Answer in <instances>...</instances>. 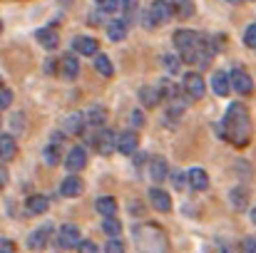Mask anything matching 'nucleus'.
I'll return each mask as SVG.
<instances>
[{"label": "nucleus", "instance_id": "1", "mask_svg": "<svg viewBox=\"0 0 256 253\" xmlns=\"http://www.w3.org/2000/svg\"><path fill=\"white\" fill-rule=\"evenodd\" d=\"M222 124H224L222 137L226 142H232L234 147H246L249 144V139H252V119H249V112H246V107L242 102L229 104Z\"/></svg>", "mask_w": 256, "mask_h": 253}, {"label": "nucleus", "instance_id": "2", "mask_svg": "<svg viewBox=\"0 0 256 253\" xmlns=\"http://www.w3.org/2000/svg\"><path fill=\"white\" fill-rule=\"evenodd\" d=\"M80 244H82V236H80L78 226H72V224H65V226L60 229L58 246H60V249H80Z\"/></svg>", "mask_w": 256, "mask_h": 253}, {"label": "nucleus", "instance_id": "3", "mask_svg": "<svg viewBox=\"0 0 256 253\" xmlns=\"http://www.w3.org/2000/svg\"><path fill=\"white\" fill-rule=\"evenodd\" d=\"M147 12H150V17H152V22H154V27H157V25H164L172 15H174V7H172V2H167V0H154Z\"/></svg>", "mask_w": 256, "mask_h": 253}, {"label": "nucleus", "instance_id": "4", "mask_svg": "<svg viewBox=\"0 0 256 253\" xmlns=\"http://www.w3.org/2000/svg\"><path fill=\"white\" fill-rule=\"evenodd\" d=\"M229 77H232V89H236L239 94H252L254 92V80H252V75L246 70L236 67V70H232Z\"/></svg>", "mask_w": 256, "mask_h": 253}, {"label": "nucleus", "instance_id": "5", "mask_svg": "<svg viewBox=\"0 0 256 253\" xmlns=\"http://www.w3.org/2000/svg\"><path fill=\"white\" fill-rule=\"evenodd\" d=\"M182 89L189 94V99H202L204 97V80H202V75H196V72L184 75Z\"/></svg>", "mask_w": 256, "mask_h": 253}, {"label": "nucleus", "instance_id": "6", "mask_svg": "<svg viewBox=\"0 0 256 253\" xmlns=\"http://www.w3.org/2000/svg\"><path fill=\"white\" fill-rule=\"evenodd\" d=\"M137 144H140V137H137L134 129H127V132H122V134L117 137V152L124 154V157L134 154V152H137Z\"/></svg>", "mask_w": 256, "mask_h": 253}, {"label": "nucleus", "instance_id": "7", "mask_svg": "<svg viewBox=\"0 0 256 253\" xmlns=\"http://www.w3.org/2000/svg\"><path fill=\"white\" fill-rule=\"evenodd\" d=\"M72 50H75L78 55L92 57V55H97L100 45H97V40H94V37H90V35H78V37L72 40Z\"/></svg>", "mask_w": 256, "mask_h": 253}, {"label": "nucleus", "instance_id": "8", "mask_svg": "<svg viewBox=\"0 0 256 253\" xmlns=\"http://www.w3.org/2000/svg\"><path fill=\"white\" fill-rule=\"evenodd\" d=\"M85 114H70V117H65V122H62V132L68 134V137H78V134H82L85 132Z\"/></svg>", "mask_w": 256, "mask_h": 253}, {"label": "nucleus", "instance_id": "9", "mask_svg": "<svg viewBox=\"0 0 256 253\" xmlns=\"http://www.w3.org/2000/svg\"><path fill=\"white\" fill-rule=\"evenodd\" d=\"M50 234H52V226H50V224L40 226L35 234H30V239H28V246H30L32 251H42V249L48 246V239H50Z\"/></svg>", "mask_w": 256, "mask_h": 253}, {"label": "nucleus", "instance_id": "10", "mask_svg": "<svg viewBox=\"0 0 256 253\" xmlns=\"http://www.w3.org/2000/svg\"><path fill=\"white\" fill-rule=\"evenodd\" d=\"M212 89H214V94L216 97H226L229 94V89H232V77L226 75V72H222V70H216L214 75H212Z\"/></svg>", "mask_w": 256, "mask_h": 253}, {"label": "nucleus", "instance_id": "11", "mask_svg": "<svg viewBox=\"0 0 256 253\" xmlns=\"http://www.w3.org/2000/svg\"><path fill=\"white\" fill-rule=\"evenodd\" d=\"M97 149H100V154H112V152H117V137L110 132V129H102L100 134H97Z\"/></svg>", "mask_w": 256, "mask_h": 253}, {"label": "nucleus", "instance_id": "12", "mask_svg": "<svg viewBox=\"0 0 256 253\" xmlns=\"http://www.w3.org/2000/svg\"><path fill=\"white\" fill-rule=\"evenodd\" d=\"M35 35H38V42H40L45 50H55V47L60 45V35H58L55 27H40Z\"/></svg>", "mask_w": 256, "mask_h": 253}, {"label": "nucleus", "instance_id": "13", "mask_svg": "<svg viewBox=\"0 0 256 253\" xmlns=\"http://www.w3.org/2000/svg\"><path fill=\"white\" fill-rule=\"evenodd\" d=\"M85 164H87V152L82 147H72L68 159H65V167L70 171H80V169H85Z\"/></svg>", "mask_w": 256, "mask_h": 253}, {"label": "nucleus", "instance_id": "14", "mask_svg": "<svg viewBox=\"0 0 256 253\" xmlns=\"http://www.w3.org/2000/svg\"><path fill=\"white\" fill-rule=\"evenodd\" d=\"M15 154H18L15 137L12 134H0V159L2 162H10V159H15Z\"/></svg>", "mask_w": 256, "mask_h": 253}, {"label": "nucleus", "instance_id": "15", "mask_svg": "<svg viewBox=\"0 0 256 253\" xmlns=\"http://www.w3.org/2000/svg\"><path fill=\"white\" fill-rule=\"evenodd\" d=\"M186 181H189V186H192V189H196V191H204V189L209 186V176H206V171H204V169H199V167L189 169Z\"/></svg>", "mask_w": 256, "mask_h": 253}, {"label": "nucleus", "instance_id": "16", "mask_svg": "<svg viewBox=\"0 0 256 253\" xmlns=\"http://www.w3.org/2000/svg\"><path fill=\"white\" fill-rule=\"evenodd\" d=\"M150 204H152L157 211H164V214L172 209L170 194H167V191H162V189H152V191H150Z\"/></svg>", "mask_w": 256, "mask_h": 253}, {"label": "nucleus", "instance_id": "17", "mask_svg": "<svg viewBox=\"0 0 256 253\" xmlns=\"http://www.w3.org/2000/svg\"><path fill=\"white\" fill-rule=\"evenodd\" d=\"M48 199L42 196V194H32L28 201H25V211L28 214H32V216H40V214H45L48 211Z\"/></svg>", "mask_w": 256, "mask_h": 253}, {"label": "nucleus", "instance_id": "18", "mask_svg": "<svg viewBox=\"0 0 256 253\" xmlns=\"http://www.w3.org/2000/svg\"><path fill=\"white\" fill-rule=\"evenodd\" d=\"M60 72H62V77H65V80H75V77H78V72H80L78 57H75V55H65V57L60 60Z\"/></svg>", "mask_w": 256, "mask_h": 253}, {"label": "nucleus", "instance_id": "19", "mask_svg": "<svg viewBox=\"0 0 256 253\" xmlns=\"http://www.w3.org/2000/svg\"><path fill=\"white\" fill-rule=\"evenodd\" d=\"M60 134H55L52 137V142L45 147V152H42V157H45V164H50V167H55V164H60Z\"/></svg>", "mask_w": 256, "mask_h": 253}, {"label": "nucleus", "instance_id": "20", "mask_svg": "<svg viewBox=\"0 0 256 253\" xmlns=\"http://www.w3.org/2000/svg\"><path fill=\"white\" fill-rule=\"evenodd\" d=\"M104 119H107V114H104V109H102V107H97V104L87 107L85 122L90 124V127H104Z\"/></svg>", "mask_w": 256, "mask_h": 253}, {"label": "nucleus", "instance_id": "21", "mask_svg": "<svg viewBox=\"0 0 256 253\" xmlns=\"http://www.w3.org/2000/svg\"><path fill=\"white\" fill-rule=\"evenodd\" d=\"M107 37H110L112 42L124 40V37H127V25H124L122 20H110V22H107Z\"/></svg>", "mask_w": 256, "mask_h": 253}, {"label": "nucleus", "instance_id": "22", "mask_svg": "<svg viewBox=\"0 0 256 253\" xmlns=\"http://www.w3.org/2000/svg\"><path fill=\"white\" fill-rule=\"evenodd\" d=\"M140 99H142L144 107H157L160 99H162V89H157V87H142L140 89Z\"/></svg>", "mask_w": 256, "mask_h": 253}, {"label": "nucleus", "instance_id": "23", "mask_svg": "<svg viewBox=\"0 0 256 253\" xmlns=\"http://www.w3.org/2000/svg\"><path fill=\"white\" fill-rule=\"evenodd\" d=\"M80 191H82V181L78 176L62 179V184H60V194L62 196H80Z\"/></svg>", "mask_w": 256, "mask_h": 253}, {"label": "nucleus", "instance_id": "24", "mask_svg": "<svg viewBox=\"0 0 256 253\" xmlns=\"http://www.w3.org/2000/svg\"><path fill=\"white\" fill-rule=\"evenodd\" d=\"M94 209H97L104 219H110V216L117 214V201H114L112 196H100V199L94 201Z\"/></svg>", "mask_w": 256, "mask_h": 253}, {"label": "nucleus", "instance_id": "25", "mask_svg": "<svg viewBox=\"0 0 256 253\" xmlns=\"http://www.w3.org/2000/svg\"><path fill=\"white\" fill-rule=\"evenodd\" d=\"M229 201H232V206H234V209H244V206L249 204V191H246L244 186H236V189H232Z\"/></svg>", "mask_w": 256, "mask_h": 253}, {"label": "nucleus", "instance_id": "26", "mask_svg": "<svg viewBox=\"0 0 256 253\" xmlns=\"http://www.w3.org/2000/svg\"><path fill=\"white\" fill-rule=\"evenodd\" d=\"M94 70H97L102 77H112V75H114V67H112V62H110L107 55H94Z\"/></svg>", "mask_w": 256, "mask_h": 253}, {"label": "nucleus", "instance_id": "27", "mask_svg": "<svg viewBox=\"0 0 256 253\" xmlns=\"http://www.w3.org/2000/svg\"><path fill=\"white\" fill-rule=\"evenodd\" d=\"M174 15L179 17H192L194 15V0H172Z\"/></svg>", "mask_w": 256, "mask_h": 253}, {"label": "nucleus", "instance_id": "28", "mask_svg": "<svg viewBox=\"0 0 256 253\" xmlns=\"http://www.w3.org/2000/svg\"><path fill=\"white\" fill-rule=\"evenodd\" d=\"M152 179L160 184V181H164L167 179V174H170V169H167V162L164 159H152Z\"/></svg>", "mask_w": 256, "mask_h": 253}, {"label": "nucleus", "instance_id": "29", "mask_svg": "<svg viewBox=\"0 0 256 253\" xmlns=\"http://www.w3.org/2000/svg\"><path fill=\"white\" fill-rule=\"evenodd\" d=\"M102 231H104L107 236H112V239H114V236H120V234H122V224H120L114 216H110V219H104V221H102Z\"/></svg>", "mask_w": 256, "mask_h": 253}, {"label": "nucleus", "instance_id": "30", "mask_svg": "<svg viewBox=\"0 0 256 253\" xmlns=\"http://www.w3.org/2000/svg\"><path fill=\"white\" fill-rule=\"evenodd\" d=\"M162 65H164V70H167L170 75H176V72H179L182 60H179L176 55H164V57H162Z\"/></svg>", "mask_w": 256, "mask_h": 253}, {"label": "nucleus", "instance_id": "31", "mask_svg": "<svg viewBox=\"0 0 256 253\" xmlns=\"http://www.w3.org/2000/svg\"><path fill=\"white\" fill-rule=\"evenodd\" d=\"M244 45L256 50V22H252V25L244 30Z\"/></svg>", "mask_w": 256, "mask_h": 253}, {"label": "nucleus", "instance_id": "32", "mask_svg": "<svg viewBox=\"0 0 256 253\" xmlns=\"http://www.w3.org/2000/svg\"><path fill=\"white\" fill-rule=\"evenodd\" d=\"M94 2H97V7L102 12H114L120 7V0H94Z\"/></svg>", "mask_w": 256, "mask_h": 253}, {"label": "nucleus", "instance_id": "33", "mask_svg": "<svg viewBox=\"0 0 256 253\" xmlns=\"http://www.w3.org/2000/svg\"><path fill=\"white\" fill-rule=\"evenodd\" d=\"M10 104H12V92L5 89V87H0V109H5Z\"/></svg>", "mask_w": 256, "mask_h": 253}, {"label": "nucleus", "instance_id": "34", "mask_svg": "<svg viewBox=\"0 0 256 253\" xmlns=\"http://www.w3.org/2000/svg\"><path fill=\"white\" fill-rule=\"evenodd\" d=\"M104 253H124V244H120V241H110L107 246H104Z\"/></svg>", "mask_w": 256, "mask_h": 253}, {"label": "nucleus", "instance_id": "35", "mask_svg": "<svg viewBox=\"0 0 256 253\" xmlns=\"http://www.w3.org/2000/svg\"><path fill=\"white\" fill-rule=\"evenodd\" d=\"M137 5H140V0H120V7H122L124 12H134Z\"/></svg>", "mask_w": 256, "mask_h": 253}, {"label": "nucleus", "instance_id": "36", "mask_svg": "<svg viewBox=\"0 0 256 253\" xmlns=\"http://www.w3.org/2000/svg\"><path fill=\"white\" fill-rule=\"evenodd\" d=\"M242 251L244 253H256V239H244V241H242Z\"/></svg>", "mask_w": 256, "mask_h": 253}, {"label": "nucleus", "instance_id": "37", "mask_svg": "<svg viewBox=\"0 0 256 253\" xmlns=\"http://www.w3.org/2000/svg\"><path fill=\"white\" fill-rule=\"evenodd\" d=\"M0 253H15V244L10 239H0Z\"/></svg>", "mask_w": 256, "mask_h": 253}, {"label": "nucleus", "instance_id": "38", "mask_svg": "<svg viewBox=\"0 0 256 253\" xmlns=\"http://www.w3.org/2000/svg\"><path fill=\"white\" fill-rule=\"evenodd\" d=\"M78 253H97V244H92V241H82L80 244V249Z\"/></svg>", "mask_w": 256, "mask_h": 253}, {"label": "nucleus", "instance_id": "39", "mask_svg": "<svg viewBox=\"0 0 256 253\" xmlns=\"http://www.w3.org/2000/svg\"><path fill=\"white\" fill-rule=\"evenodd\" d=\"M132 124H134V127H144V117H142V112H132Z\"/></svg>", "mask_w": 256, "mask_h": 253}, {"label": "nucleus", "instance_id": "40", "mask_svg": "<svg viewBox=\"0 0 256 253\" xmlns=\"http://www.w3.org/2000/svg\"><path fill=\"white\" fill-rule=\"evenodd\" d=\"M55 65H58L55 60H48V62H45V72H48V75H52V72H55Z\"/></svg>", "mask_w": 256, "mask_h": 253}, {"label": "nucleus", "instance_id": "41", "mask_svg": "<svg viewBox=\"0 0 256 253\" xmlns=\"http://www.w3.org/2000/svg\"><path fill=\"white\" fill-rule=\"evenodd\" d=\"M5 181H8V171H5V167H0V189H2Z\"/></svg>", "mask_w": 256, "mask_h": 253}, {"label": "nucleus", "instance_id": "42", "mask_svg": "<svg viewBox=\"0 0 256 253\" xmlns=\"http://www.w3.org/2000/svg\"><path fill=\"white\" fill-rule=\"evenodd\" d=\"M182 181H184V179H182V174H174V186H176V189H182V186H184Z\"/></svg>", "mask_w": 256, "mask_h": 253}, {"label": "nucleus", "instance_id": "43", "mask_svg": "<svg viewBox=\"0 0 256 253\" xmlns=\"http://www.w3.org/2000/svg\"><path fill=\"white\" fill-rule=\"evenodd\" d=\"M252 221H254V224H256V206H254V209H252Z\"/></svg>", "mask_w": 256, "mask_h": 253}, {"label": "nucleus", "instance_id": "44", "mask_svg": "<svg viewBox=\"0 0 256 253\" xmlns=\"http://www.w3.org/2000/svg\"><path fill=\"white\" fill-rule=\"evenodd\" d=\"M226 2H232V5H236V2H242V0H226Z\"/></svg>", "mask_w": 256, "mask_h": 253}, {"label": "nucleus", "instance_id": "45", "mask_svg": "<svg viewBox=\"0 0 256 253\" xmlns=\"http://www.w3.org/2000/svg\"><path fill=\"white\" fill-rule=\"evenodd\" d=\"M60 2H68V5H70V2H72V0H60Z\"/></svg>", "mask_w": 256, "mask_h": 253}, {"label": "nucleus", "instance_id": "46", "mask_svg": "<svg viewBox=\"0 0 256 253\" xmlns=\"http://www.w3.org/2000/svg\"><path fill=\"white\" fill-rule=\"evenodd\" d=\"M0 32H2V20H0Z\"/></svg>", "mask_w": 256, "mask_h": 253}, {"label": "nucleus", "instance_id": "47", "mask_svg": "<svg viewBox=\"0 0 256 253\" xmlns=\"http://www.w3.org/2000/svg\"><path fill=\"white\" fill-rule=\"evenodd\" d=\"M0 124H2V122H0Z\"/></svg>", "mask_w": 256, "mask_h": 253}]
</instances>
